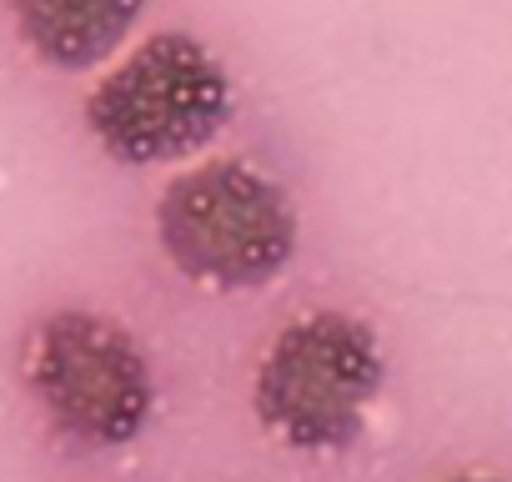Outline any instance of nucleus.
<instances>
[{
  "label": "nucleus",
  "mask_w": 512,
  "mask_h": 482,
  "mask_svg": "<svg viewBox=\"0 0 512 482\" xmlns=\"http://www.w3.org/2000/svg\"><path fill=\"white\" fill-rule=\"evenodd\" d=\"M156 236L181 277L241 292L287 272L297 252V206L272 176L221 156L181 171L161 191Z\"/></svg>",
  "instance_id": "nucleus-1"
},
{
  "label": "nucleus",
  "mask_w": 512,
  "mask_h": 482,
  "mask_svg": "<svg viewBox=\"0 0 512 482\" xmlns=\"http://www.w3.org/2000/svg\"><path fill=\"white\" fill-rule=\"evenodd\" d=\"M382 392V347L352 312H307L256 367V422L292 452H347Z\"/></svg>",
  "instance_id": "nucleus-2"
},
{
  "label": "nucleus",
  "mask_w": 512,
  "mask_h": 482,
  "mask_svg": "<svg viewBox=\"0 0 512 482\" xmlns=\"http://www.w3.org/2000/svg\"><path fill=\"white\" fill-rule=\"evenodd\" d=\"M231 116V81L221 61L186 31L141 41L91 96L86 126L121 166H156L196 156Z\"/></svg>",
  "instance_id": "nucleus-3"
},
{
  "label": "nucleus",
  "mask_w": 512,
  "mask_h": 482,
  "mask_svg": "<svg viewBox=\"0 0 512 482\" xmlns=\"http://www.w3.org/2000/svg\"><path fill=\"white\" fill-rule=\"evenodd\" d=\"M26 382L51 427L81 447H126L156 407V382L136 337L101 312H51L31 332Z\"/></svg>",
  "instance_id": "nucleus-4"
},
{
  "label": "nucleus",
  "mask_w": 512,
  "mask_h": 482,
  "mask_svg": "<svg viewBox=\"0 0 512 482\" xmlns=\"http://www.w3.org/2000/svg\"><path fill=\"white\" fill-rule=\"evenodd\" d=\"M146 0H11L21 41L56 71L101 66L141 21Z\"/></svg>",
  "instance_id": "nucleus-5"
},
{
  "label": "nucleus",
  "mask_w": 512,
  "mask_h": 482,
  "mask_svg": "<svg viewBox=\"0 0 512 482\" xmlns=\"http://www.w3.org/2000/svg\"><path fill=\"white\" fill-rule=\"evenodd\" d=\"M452 482H492V477H452Z\"/></svg>",
  "instance_id": "nucleus-6"
}]
</instances>
